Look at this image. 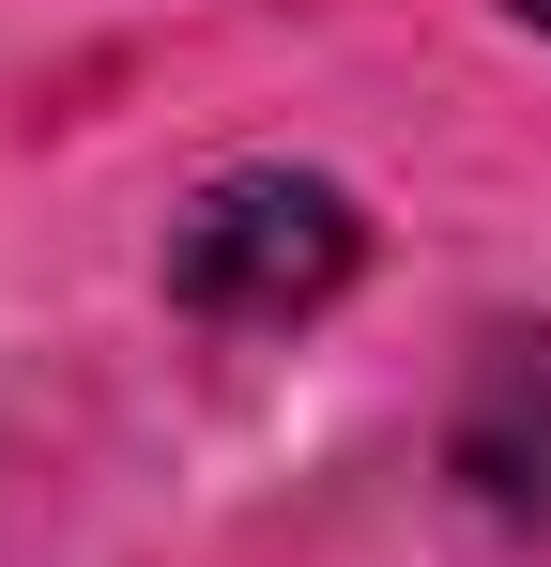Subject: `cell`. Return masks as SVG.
<instances>
[{"label": "cell", "instance_id": "obj_1", "mask_svg": "<svg viewBox=\"0 0 551 567\" xmlns=\"http://www.w3.org/2000/svg\"><path fill=\"white\" fill-rule=\"evenodd\" d=\"M353 261H367V215L337 185H306V169H230V185H199L169 215V291L199 322H230V338H276L306 307H337Z\"/></svg>", "mask_w": 551, "mask_h": 567}, {"label": "cell", "instance_id": "obj_2", "mask_svg": "<svg viewBox=\"0 0 551 567\" xmlns=\"http://www.w3.org/2000/svg\"><path fill=\"white\" fill-rule=\"evenodd\" d=\"M459 491L490 522H551V322H506L475 383H459V430H445Z\"/></svg>", "mask_w": 551, "mask_h": 567}]
</instances>
